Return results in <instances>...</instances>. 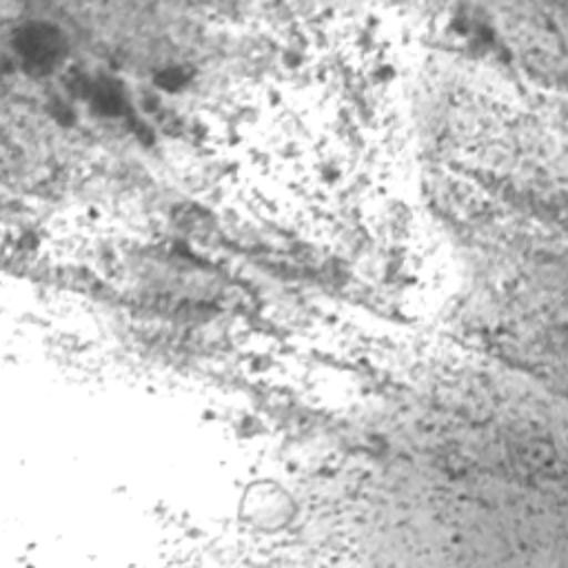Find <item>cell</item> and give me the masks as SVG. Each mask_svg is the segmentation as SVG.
I'll return each mask as SVG.
<instances>
[{
	"label": "cell",
	"instance_id": "1",
	"mask_svg": "<svg viewBox=\"0 0 568 568\" xmlns=\"http://www.w3.org/2000/svg\"><path fill=\"white\" fill-rule=\"evenodd\" d=\"M297 513L293 495L275 481L251 484L240 499V517L257 530H282Z\"/></svg>",
	"mask_w": 568,
	"mask_h": 568
}]
</instances>
